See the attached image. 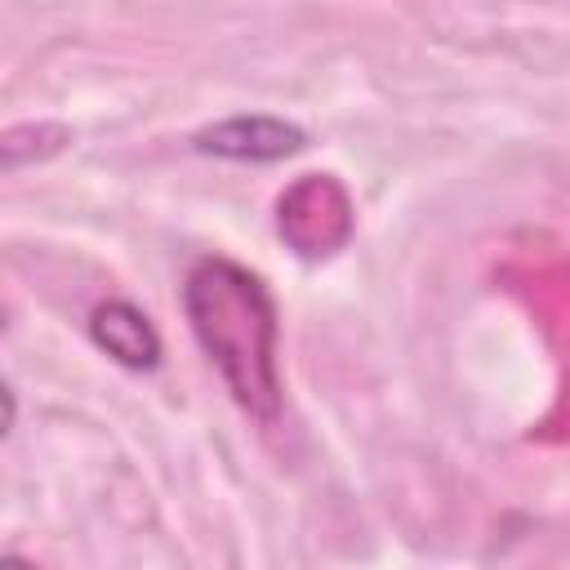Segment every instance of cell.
<instances>
[{"label": "cell", "mask_w": 570, "mask_h": 570, "mask_svg": "<svg viewBox=\"0 0 570 570\" xmlns=\"http://www.w3.org/2000/svg\"><path fill=\"white\" fill-rule=\"evenodd\" d=\"M89 334L94 343L120 361L125 370H156L160 365V334L151 330L147 312H138L134 303L125 298H111V303H98L94 316H89Z\"/></svg>", "instance_id": "277c9868"}, {"label": "cell", "mask_w": 570, "mask_h": 570, "mask_svg": "<svg viewBox=\"0 0 570 570\" xmlns=\"http://www.w3.org/2000/svg\"><path fill=\"white\" fill-rule=\"evenodd\" d=\"M196 151L205 156H227V160H285L294 151H303V129L276 116H232L218 120L209 129H200Z\"/></svg>", "instance_id": "3957f363"}, {"label": "cell", "mask_w": 570, "mask_h": 570, "mask_svg": "<svg viewBox=\"0 0 570 570\" xmlns=\"http://www.w3.org/2000/svg\"><path fill=\"white\" fill-rule=\"evenodd\" d=\"M183 307L200 352L214 361L236 405L258 423H272L281 414V374H276V303L267 285L249 267L214 254L187 272Z\"/></svg>", "instance_id": "6da1fadb"}, {"label": "cell", "mask_w": 570, "mask_h": 570, "mask_svg": "<svg viewBox=\"0 0 570 570\" xmlns=\"http://www.w3.org/2000/svg\"><path fill=\"white\" fill-rule=\"evenodd\" d=\"M276 232L298 258H330L352 236V200L334 174H303L276 200Z\"/></svg>", "instance_id": "7a4b0ae2"}]
</instances>
